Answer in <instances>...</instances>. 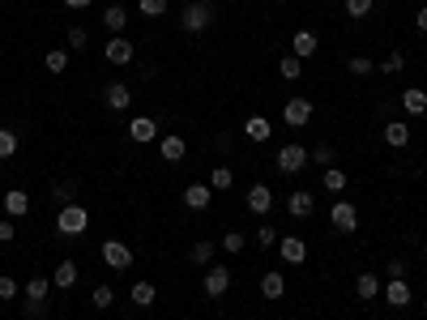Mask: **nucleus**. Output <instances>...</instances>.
Segmentation results:
<instances>
[{
    "instance_id": "nucleus-28",
    "label": "nucleus",
    "mask_w": 427,
    "mask_h": 320,
    "mask_svg": "<svg viewBox=\"0 0 427 320\" xmlns=\"http://www.w3.org/2000/svg\"><path fill=\"white\" fill-rule=\"evenodd\" d=\"M154 299H158V291L150 287V282H137V287H133V303L137 307H154Z\"/></svg>"
},
{
    "instance_id": "nucleus-20",
    "label": "nucleus",
    "mask_w": 427,
    "mask_h": 320,
    "mask_svg": "<svg viewBox=\"0 0 427 320\" xmlns=\"http://www.w3.org/2000/svg\"><path fill=\"white\" fill-rule=\"evenodd\" d=\"M261 295H265V299H282V295H287V282H282L278 269H269V273L261 277Z\"/></svg>"
},
{
    "instance_id": "nucleus-16",
    "label": "nucleus",
    "mask_w": 427,
    "mask_h": 320,
    "mask_svg": "<svg viewBox=\"0 0 427 320\" xmlns=\"http://www.w3.org/2000/svg\"><path fill=\"white\" fill-rule=\"evenodd\" d=\"M287 209H291V218H308V213L316 209V197L299 188V192H291V197H287Z\"/></svg>"
},
{
    "instance_id": "nucleus-35",
    "label": "nucleus",
    "mask_w": 427,
    "mask_h": 320,
    "mask_svg": "<svg viewBox=\"0 0 427 320\" xmlns=\"http://www.w3.org/2000/svg\"><path fill=\"white\" fill-rule=\"evenodd\" d=\"M90 303H94L98 312H107V307H112V303H116V295H112V287H98V291L90 295Z\"/></svg>"
},
{
    "instance_id": "nucleus-46",
    "label": "nucleus",
    "mask_w": 427,
    "mask_h": 320,
    "mask_svg": "<svg viewBox=\"0 0 427 320\" xmlns=\"http://www.w3.org/2000/svg\"><path fill=\"white\" fill-rule=\"evenodd\" d=\"M308 158H316V162H334V150H329V146H316V154H308Z\"/></svg>"
},
{
    "instance_id": "nucleus-12",
    "label": "nucleus",
    "mask_w": 427,
    "mask_h": 320,
    "mask_svg": "<svg viewBox=\"0 0 427 320\" xmlns=\"http://www.w3.org/2000/svg\"><path fill=\"white\" fill-rule=\"evenodd\" d=\"M414 295H410V287H406V277H394V282H384V303L389 307H406Z\"/></svg>"
},
{
    "instance_id": "nucleus-8",
    "label": "nucleus",
    "mask_w": 427,
    "mask_h": 320,
    "mask_svg": "<svg viewBox=\"0 0 427 320\" xmlns=\"http://www.w3.org/2000/svg\"><path fill=\"white\" fill-rule=\"evenodd\" d=\"M0 205H5V218H26L30 213V197L22 188H9L5 197H0Z\"/></svg>"
},
{
    "instance_id": "nucleus-18",
    "label": "nucleus",
    "mask_w": 427,
    "mask_h": 320,
    "mask_svg": "<svg viewBox=\"0 0 427 320\" xmlns=\"http://www.w3.org/2000/svg\"><path fill=\"white\" fill-rule=\"evenodd\" d=\"M406 141H410V124H402V120H389V124H384V146L402 150Z\"/></svg>"
},
{
    "instance_id": "nucleus-33",
    "label": "nucleus",
    "mask_w": 427,
    "mask_h": 320,
    "mask_svg": "<svg viewBox=\"0 0 427 320\" xmlns=\"http://www.w3.org/2000/svg\"><path fill=\"white\" fill-rule=\"evenodd\" d=\"M64 43H68V47H73V52H82V47L90 43V34H86L82 26H68V34H64Z\"/></svg>"
},
{
    "instance_id": "nucleus-36",
    "label": "nucleus",
    "mask_w": 427,
    "mask_h": 320,
    "mask_svg": "<svg viewBox=\"0 0 427 320\" xmlns=\"http://www.w3.org/2000/svg\"><path fill=\"white\" fill-rule=\"evenodd\" d=\"M372 68H376V60H368V56H354V60H350V73H354V77H368Z\"/></svg>"
},
{
    "instance_id": "nucleus-9",
    "label": "nucleus",
    "mask_w": 427,
    "mask_h": 320,
    "mask_svg": "<svg viewBox=\"0 0 427 320\" xmlns=\"http://www.w3.org/2000/svg\"><path fill=\"white\" fill-rule=\"evenodd\" d=\"M158 154H163V162H180V158L188 154V146H184V137H180V132H167V137L158 141Z\"/></svg>"
},
{
    "instance_id": "nucleus-38",
    "label": "nucleus",
    "mask_w": 427,
    "mask_h": 320,
    "mask_svg": "<svg viewBox=\"0 0 427 320\" xmlns=\"http://www.w3.org/2000/svg\"><path fill=\"white\" fill-rule=\"evenodd\" d=\"M257 243H261V247H274V243H278V227H269V222L257 227Z\"/></svg>"
},
{
    "instance_id": "nucleus-40",
    "label": "nucleus",
    "mask_w": 427,
    "mask_h": 320,
    "mask_svg": "<svg viewBox=\"0 0 427 320\" xmlns=\"http://www.w3.org/2000/svg\"><path fill=\"white\" fill-rule=\"evenodd\" d=\"M346 13L350 17H368L372 13V0H346Z\"/></svg>"
},
{
    "instance_id": "nucleus-11",
    "label": "nucleus",
    "mask_w": 427,
    "mask_h": 320,
    "mask_svg": "<svg viewBox=\"0 0 427 320\" xmlns=\"http://www.w3.org/2000/svg\"><path fill=\"white\" fill-rule=\"evenodd\" d=\"M282 261H287V265H304L308 261V243L299 235H282Z\"/></svg>"
},
{
    "instance_id": "nucleus-27",
    "label": "nucleus",
    "mask_w": 427,
    "mask_h": 320,
    "mask_svg": "<svg viewBox=\"0 0 427 320\" xmlns=\"http://www.w3.org/2000/svg\"><path fill=\"white\" fill-rule=\"evenodd\" d=\"M124 22H128V13H124V5H112V9H107V13H103V26H107V30H112V34H120V30H124Z\"/></svg>"
},
{
    "instance_id": "nucleus-17",
    "label": "nucleus",
    "mask_w": 427,
    "mask_h": 320,
    "mask_svg": "<svg viewBox=\"0 0 427 320\" xmlns=\"http://www.w3.org/2000/svg\"><path fill=\"white\" fill-rule=\"evenodd\" d=\"M209 201H214V188H209V184H188V188H184V205H188V209H205Z\"/></svg>"
},
{
    "instance_id": "nucleus-26",
    "label": "nucleus",
    "mask_w": 427,
    "mask_h": 320,
    "mask_svg": "<svg viewBox=\"0 0 427 320\" xmlns=\"http://www.w3.org/2000/svg\"><path fill=\"white\" fill-rule=\"evenodd\" d=\"M231 184H235V171H231V167H214V175H209V188H214V192H227Z\"/></svg>"
},
{
    "instance_id": "nucleus-14",
    "label": "nucleus",
    "mask_w": 427,
    "mask_h": 320,
    "mask_svg": "<svg viewBox=\"0 0 427 320\" xmlns=\"http://www.w3.org/2000/svg\"><path fill=\"white\" fill-rule=\"evenodd\" d=\"M52 287L73 291V287H77V261H60V265H56V273H52Z\"/></svg>"
},
{
    "instance_id": "nucleus-48",
    "label": "nucleus",
    "mask_w": 427,
    "mask_h": 320,
    "mask_svg": "<svg viewBox=\"0 0 427 320\" xmlns=\"http://www.w3.org/2000/svg\"><path fill=\"white\" fill-rule=\"evenodd\" d=\"M419 30H423V34H427V5H423V9H419Z\"/></svg>"
},
{
    "instance_id": "nucleus-43",
    "label": "nucleus",
    "mask_w": 427,
    "mask_h": 320,
    "mask_svg": "<svg viewBox=\"0 0 427 320\" xmlns=\"http://www.w3.org/2000/svg\"><path fill=\"white\" fill-rule=\"evenodd\" d=\"M384 273H389V282H394V277H406V261H389Z\"/></svg>"
},
{
    "instance_id": "nucleus-15",
    "label": "nucleus",
    "mask_w": 427,
    "mask_h": 320,
    "mask_svg": "<svg viewBox=\"0 0 427 320\" xmlns=\"http://www.w3.org/2000/svg\"><path fill=\"white\" fill-rule=\"evenodd\" d=\"M248 209H253V213H269L274 209V192L265 184H253V188H248Z\"/></svg>"
},
{
    "instance_id": "nucleus-42",
    "label": "nucleus",
    "mask_w": 427,
    "mask_h": 320,
    "mask_svg": "<svg viewBox=\"0 0 427 320\" xmlns=\"http://www.w3.org/2000/svg\"><path fill=\"white\" fill-rule=\"evenodd\" d=\"M0 299H17V282L13 277H0Z\"/></svg>"
},
{
    "instance_id": "nucleus-10",
    "label": "nucleus",
    "mask_w": 427,
    "mask_h": 320,
    "mask_svg": "<svg viewBox=\"0 0 427 320\" xmlns=\"http://www.w3.org/2000/svg\"><path fill=\"white\" fill-rule=\"evenodd\" d=\"M103 56L112 60V64H133V43L120 39V34H112V39H107V47H103Z\"/></svg>"
},
{
    "instance_id": "nucleus-5",
    "label": "nucleus",
    "mask_w": 427,
    "mask_h": 320,
    "mask_svg": "<svg viewBox=\"0 0 427 320\" xmlns=\"http://www.w3.org/2000/svg\"><path fill=\"white\" fill-rule=\"evenodd\" d=\"M274 162H278L282 175H299V171L308 167V150H304V146H282Z\"/></svg>"
},
{
    "instance_id": "nucleus-4",
    "label": "nucleus",
    "mask_w": 427,
    "mask_h": 320,
    "mask_svg": "<svg viewBox=\"0 0 427 320\" xmlns=\"http://www.w3.org/2000/svg\"><path fill=\"white\" fill-rule=\"evenodd\" d=\"M201 287H205V295H209V299H223V295L231 291V269H227V265H209Z\"/></svg>"
},
{
    "instance_id": "nucleus-22",
    "label": "nucleus",
    "mask_w": 427,
    "mask_h": 320,
    "mask_svg": "<svg viewBox=\"0 0 427 320\" xmlns=\"http://www.w3.org/2000/svg\"><path fill=\"white\" fill-rule=\"evenodd\" d=\"M244 132H248V141H269V132H274V124H269L265 116H248V124H244Z\"/></svg>"
},
{
    "instance_id": "nucleus-21",
    "label": "nucleus",
    "mask_w": 427,
    "mask_h": 320,
    "mask_svg": "<svg viewBox=\"0 0 427 320\" xmlns=\"http://www.w3.org/2000/svg\"><path fill=\"white\" fill-rule=\"evenodd\" d=\"M103 98H107V107H112V112H124V107L133 102L128 86H120V82H116V86H107V90H103Z\"/></svg>"
},
{
    "instance_id": "nucleus-6",
    "label": "nucleus",
    "mask_w": 427,
    "mask_h": 320,
    "mask_svg": "<svg viewBox=\"0 0 427 320\" xmlns=\"http://www.w3.org/2000/svg\"><path fill=\"white\" fill-rule=\"evenodd\" d=\"M282 120H287L291 128H304L308 120H312V98H304V94H295L287 107H282Z\"/></svg>"
},
{
    "instance_id": "nucleus-2",
    "label": "nucleus",
    "mask_w": 427,
    "mask_h": 320,
    "mask_svg": "<svg viewBox=\"0 0 427 320\" xmlns=\"http://www.w3.org/2000/svg\"><path fill=\"white\" fill-rule=\"evenodd\" d=\"M209 22H214V5H209V0H193V5L180 13V26H184L188 34H201Z\"/></svg>"
},
{
    "instance_id": "nucleus-7",
    "label": "nucleus",
    "mask_w": 427,
    "mask_h": 320,
    "mask_svg": "<svg viewBox=\"0 0 427 320\" xmlns=\"http://www.w3.org/2000/svg\"><path fill=\"white\" fill-rule=\"evenodd\" d=\"M103 261L112 265V269H128V265H133L128 243H120V239H107V243H103Z\"/></svg>"
},
{
    "instance_id": "nucleus-44",
    "label": "nucleus",
    "mask_w": 427,
    "mask_h": 320,
    "mask_svg": "<svg viewBox=\"0 0 427 320\" xmlns=\"http://www.w3.org/2000/svg\"><path fill=\"white\" fill-rule=\"evenodd\" d=\"M13 235H17V227H13V218H5L0 222V243H13Z\"/></svg>"
},
{
    "instance_id": "nucleus-31",
    "label": "nucleus",
    "mask_w": 427,
    "mask_h": 320,
    "mask_svg": "<svg viewBox=\"0 0 427 320\" xmlns=\"http://www.w3.org/2000/svg\"><path fill=\"white\" fill-rule=\"evenodd\" d=\"M167 5H171V0H137L141 17H163V13H167Z\"/></svg>"
},
{
    "instance_id": "nucleus-13",
    "label": "nucleus",
    "mask_w": 427,
    "mask_h": 320,
    "mask_svg": "<svg viewBox=\"0 0 427 320\" xmlns=\"http://www.w3.org/2000/svg\"><path fill=\"white\" fill-rule=\"evenodd\" d=\"M128 137L137 141V146H146V141L158 137V124H154L150 116H137V120H128Z\"/></svg>"
},
{
    "instance_id": "nucleus-49",
    "label": "nucleus",
    "mask_w": 427,
    "mask_h": 320,
    "mask_svg": "<svg viewBox=\"0 0 427 320\" xmlns=\"http://www.w3.org/2000/svg\"><path fill=\"white\" fill-rule=\"evenodd\" d=\"M124 320H133V316H124Z\"/></svg>"
},
{
    "instance_id": "nucleus-3",
    "label": "nucleus",
    "mask_w": 427,
    "mask_h": 320,
    "mask_svg": "<svg viewBox=\"0 0 427 320\" xmlns=\"http://www.w3.org/2000/svg\"><path fill=\"white\" fill-rule=\"evenodd\" d=\"M329 222H334V231H338V235H350V231H359V209H354L350 201H334Z\"/></svg>"
},
{
    "instance_id": "nucleus-24",
    "label": "nucleus",
    "mask_w": 427,
    "mask_h": 320,
    "mask_svg": "<svg viewBox=\"0 0 427 320\" xmlns=\"http://www.w3.org/2000/svg\"><path fill=\"white\" fill-rule=\"evenodd\" d=\"M291 52H295L299 60H308V56L316 52V34H312V30H299L295 39H291Z\"/></svg>"
},
{
    "instance_id": "nucleus-45",
    "label": "nucleus",
    "mask_w": 427,
    "mask_h": 320,
    "mask_svg": "<svg viewBox=\"0 0 427 320\" xmlns=\"http://www.w3.org/2000/svg\"><path fill=\"white\" fill-rule=\"evenodd\" d=\"M43 312H47V303H30V299H26V320H39Z\"/></svg>"
},
{
    "instance_id": "nucleus-25",
    "label": "nucleus",
    "mask_w": 427,
    "mask_h": 320,
    "mask_svg": "<svg viewBox=\"0 0 427 320\" xmlns=\"http://www.w3.org/2000/svg\"><path fill=\"white\" fill-rule=\"evenodd\" d=\"M354 295H359V299H376V295H380V277H376V273H359V282H354Z\"/></svg>"
},
{
    "instance_id": "nucleus-23",
    "label": "nucleus",
    "mask_w": 427,
    "mask_h": 320,
    "mask_svg": "<svg viewBox=\"0 0 427 320\" xmlns=\"http://www.w3.org/2000/svg\"><path fill=\"white\" fill-rule=\"evenodd\" d=\"M47 291H52V282H47L43 273L26 282V299H30V303H47Z\"/></svg>"
},
{
    "instance_id": "nucleus-30",
    "label": "nucleus",
    "mask_w": 427,
    "mask_h": 320,
    "mask_svg": "<svg viewBox=\"0 0 427 320\" xmlns=\"http://www.w3.org/2000/svg\"><path fill=\"white\" fill-rule=\"evenodd\" d=\"M17 146H22L17 132H13V128H0V158H13V154H17Z\"/></svg>"
},
{
    "instance_id": "nucleus-32",
    "label": "nucleus",
    "mask_w": 427,
    "mask_h": 320,
    "mask_svg": "<svg viewBox=\"0 0 427 320\" xmlns=\"http://www.w3.org/2000/svg\"><path fill=\"white\" fill-rule=\"evenodd\" d=\"M43 64H47V73H64V68H68V52H60V47H56V52H47V56H43Z\"/></svg>"
},
{
    "instance_id": "nucleus-29",
    "label": "nucleus",
    "mask_w": 427,
    "mask_h": 320,
    "mask_svg": "<svg viewBox=\"0 0 427 320\" xmlns=\"http://www.w3.org/2000/svg\"><path fill=\"white\" fill-rule=\"evenodd\" d=\"M278 73L287 77V82H295V77L304 73V60H299V56H282V60H278Z\"/></svg>"
},
{
    "instance_id": "nucleus-1",
    "label": "nucleus",
    "mask_w": 427,
    "mask_h": 320,
    "mask_svg": "<svg viewBox=\"0 0 427 320\" xmlns=\"http://www.w3.org/2000/svg\"><path fill=\"white\" fill-rule=\"evenodd\" d=\"M86 227H90V213H86V205H60V213H56V231L64 235V239H82L86 235Z\"/></svg>"
},
{
    "instance_id": "nucleus-39",
    "label": "nucleus",
    "mask_w": 427,
    "mask_h": 320,
    "mask_svg": "<svg viewBox=\"0 0 427 320\" xmlns=\"http://www.w3.org/2000/svg\"><path fill=\"white\" fill-rule=\"evenodd\" d=\"M193 261L197 265H209L214 261V243H193Z\"/></svg>"
},
{
    "instance_id": "nucleus-47",
    "label": "nucleus",
    "mask_w": 427,
    "mask_h": 320,
    "mask_svg": "<svg viewBox=\"0 0 427 320\" xmlns=\"http://www.w3.org/2000/svg\"><path fill=\"white\" fill-rule=\"evenodd\" d=\"M68 9H90V0H64Z\"/></svg>"
},
{
    "instance_id": "nucleus-37",
    "label": "nucleus",
    "mask_w": 427,
    "mask_h": 320,
    "mask_svg": "<svg viewBox=\"0 0 427 320\" xmlns=\"http://www.w3.org/2000/svg\"><path fill=\"white\" fill-rule=\"evenodd\" d=\"M380 68H384V73H402V68H406V56H402V52L384 56V60H380Z\"/></svg>"
},
{
    "instance_id": "nucleus-19",
    "label": "nucleus",
    "mask_w": 427,
    "mask_h": 320,
    "mask_svg": "<svg viewBox=\"0 0 427 320\" xmlns=\"http://www.w3.org/2000/svg\"><path fill=\"white\" fill-rule=\"evenodd\" d=\"M402 107H406V116H423L427 112V90H402Z\"/></svg>"
},
{
    "instance_id": "nucleus-41",
    "label": "nucleus",
    "mask_w": 427,
    "mask_h": 320,
    "mask_svg": "<svg viewBox=\"0 0 427 320\" xmlns=\"http://www.w3.org/2000/svg\"><path fill=\"white\" fill-rule=\"evenodd\" d=\"M223 247H227V252H244V235L239 231H227L223 235Z\"/></svg>"
},
{
    "instance_id": "nucleus-34",
    "label": "nucleus",
    "mask_w": 427,
    "mask_h": 320,
    "mask_svg": "<svg viewBox=\"0 0 427 320\" xmlns=\"http://www.w3.org/2000/svg\"><path fill=\"white\" fill-rule=\"evenodd\" d=\"M325 188H329V192H342V188H346V171L329 167V171H325Z\"/></svg>"
}]
</instances>
